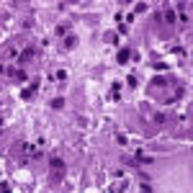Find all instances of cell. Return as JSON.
<instances>
[{"label": "cell", "mask_w": 193, "mask_h": 193, "mask_svg": "<svg viewBox=\"0 0 193 193\" xmlns=\"http://www.w3.org/2000/svg\"><path fill=\"white\" fill-rule=\"evenodd\" d=\"M64 44H67V46H70V49H72V46H75V44H77V39H75V36H67V41H64Z\"/></svg>", "instance_id": "obj_4"}, {"label": "cell", "mask_w": 193, "mask_h": 193, "mask_svg": "<svg viewBox=\"0 0 193 193\" xmlns=\"http://www.w3.org/2000/svg\"><path fill=\"white\" fill-rule=\"evenodd\" d=\"M129 59V49H121L119 52V62H126Z\"/></svg>", "instance_id": "obj_2"}, {"label": "cell", "mask_w": 193, "mask_h": 193, "mask_svg": "<svg viewBox=\"0 0 193 193\" xmlns=\"http://www.w3.org/2000/svg\"><path fill=\"white\" fill-rule=\"evenodd\" d=\"M52 170H54V173H59V170H64V165L59 162V157H52Z\"/></svg>", "instance_id": "obj_1"}, {"label": "cell", "mask_w": 193, "mask_h": 193, "mask_svg": "<svg viewBox=\"0 0 193 193\" xmlns=\"http://www.w3.org/2000/svg\"><path fill=\"white\" fill-rule=\"evenodd\" d=\"M62 106H64L62 98H54V101H52V108H62Z\"/></svg>", "instance_id": "obj_3"}]
</instances>
